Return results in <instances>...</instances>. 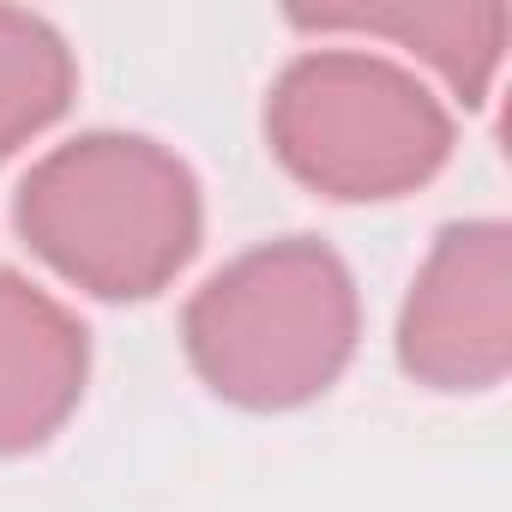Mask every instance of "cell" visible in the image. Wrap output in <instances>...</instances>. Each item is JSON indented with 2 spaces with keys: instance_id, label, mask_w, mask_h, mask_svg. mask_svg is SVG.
I'll use <instances>...</instances> for the list:
<instances>
[{
  "instance_id": "52a82bcc",
  "label": "cell",
  "mask_w": 512,
  "mask_h": 512,
  "mask_svg": "<svg viewBox=\"0 0 512 512\" xmlns=\"http://www.w3.org/2000/svg\"><path fill=\"white\" fill-rule=\"evenodd\" d=\"M73 91L79 67L67 37L25 7H0V157L49 133L67 115Z\"/></svg>"
},
{
  "instance_id": "7a4b0ae2",
  "label": "cell",
  "mask_w": 512,
  "mask_h": 512,
  "mask_svg": "<svg viewBox=\"0 0 512 512\" xmlns=\"http://www.w3.org/2000/svg\"><path fill=\"white\" fill-rule=\"evenodd\" d=\"M356 338V278L314 235L247 247L193 290L181 314L193 374L241 410H296L320 398L350 368Z\"/></svg>"
},
{
  "instance_id": "3957f363",
  "label": "cell",
  "mask_w": 512,
  "mask_h": 512,
  "mask_svg": "<svg viewBox=\"0 0 512 512\" xmlns=\"http://www.w3.org/2000/svg\"><path fill=\"white\" fill-rule=\"evenodd\" d=\"M272 157L314 193L368 205L434 181L452 157V115L386 55L308 49L266 97Z\"/></svg>"
},
{
  "instance_id": "277c9868",
  "label": "cell",
  "mask_w": 512,
  "mask_h": 512,
  "mask_svg": "<svg viewBox=\"0 0 512 512\" xmlns=\"http://www.w3.org/2000/svg\"><path fill=\"white\" fill-rule=\"evenodd\" d=\"M398 362L428 392H488L512 368V229L500 217L440 229L404 314Z\"/></svg>"
},
{
  "instance_id": "6da1fadb",
  "label": "cell",
  "mask_w": 512,
  "mask_h": 512,
  "mask_svg": "<svg viewBox=\"0 0 512 512\" xmlns=\"http://www.w3.org/2000/svg\"><path fill=\"white\" fill-rule=\"evenodd\" d=\"M19 235L73 290L145 302L199 253V181L145 133H79L19 181Z\"/></svg>"
},
{
  "instance_id": "5b68a950",
  "label": "cell",
  "mask_w": 512,
  "mask_h": 512,
  "mask_svg": "<svg viewBox=\"0 0 512 512\" xmlns=\"http://www.w3.org/2000/svg\"><path fill=\"white\" fill-rule=\"evenodd\" d=\"M91 338L49 290L0 266V458L31 452L79 410Z\"/></svg>"
},
{
  "instance_id": "8992f818",
  "label": "cell",
  "mask_w": 512,
  "mask_h": 512,
  "mask_svg": "<svg viewBox=\"0 0 512 512\" xmlns=\"http://www.w3.org/2000/svg\"><path fill=\"white\" fill-rule=\"evenodd\" d=\"M302 31H368V37H392L410 55H422L464 103H488L494 73L506 61V7H326V13H296Z\"/></svg>"
}]
</instances>
